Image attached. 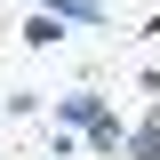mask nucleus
I'll list each match as a JSON object with an SVG mask.
<instances>
[{"label":"nucleus","mask_w":160,"mask_h":160,"mask_svg":"<svg viewBox=\"0 0 160 160\" xmlns=\"http://www.w3.org/2000/svg\"><path fill=\"white\" fill-rule=\"evenodd\" d=\"M120 136H128V120H96V128H80V152H96V160H120Z\"/></svg>","instance_id":"7ed1b4c3"},{"label":"nucleus","mask_w":160,"mask_h":160,"mask_svg":"<svg viewBox=\"0 0 160 160\" xmlns=\"http://www.w3.org/2000/svg\"><path fill=\"white\" fill-rule=\"evenodd\" d=\"M16 40H24V48H32V56H48V48H64V40H72V24H64L56 8H48V0H40L32 16L16 24Z\"/></svg>","instance_id":"f03ea898"},{"label":"nucleus","mask_w":160,"mask_h":160,"mask_svg":"<svg viewBox=\"0 0 160 160\" xmlns=\"http://www.w3.org/2000/svg\"><path fill=\"white\" fill-rule=\"evenodd\" d=\"M48 120H64V128H96V120H112V96H104V88H64V96L48 104Z\"/></svg>","instance_id":"f257e3e1"},{"label":"nucleus","mask_w":160,"mask_h":160,"mask_svg":"<svg viewBox=\"0 0 160 160\" xmlns=\"http://www.w3.org/2000/svg\"><path fill=\"white\" fill-rule=\"evenodd\" d=\"M48 160H80V128L56 120V128H48Z\"/></svg>","instance_id":"423d86ee"},{"label":"nucleus","mask_w":160,"mask_h":160,"mask_svg":"<svg viewBox=\"0 0 160 160\" xmlns=\"http://www.w3.org/2000/svg\"><path fill=\"white\" fill-rule=\"evenodd\" d=\"M120 160H160V112H144L128 136H120Z\"/></svg>","instance_id":"20e7f679"},{"label":"nucleus","mask_w":160,"mask_h":160,"mask_svg":"<svg viewBox=\"0 0 160 160\" xmlns=\"http://www.w3.org/2000/svg\"><path fill=\"white\" fill-rule=\"evenodd\" d=\"M48 8H56L72 32H96V24H112V8H104V0H48Z\"/></svg>","instance_id":"39448f33"}]
</instances>
